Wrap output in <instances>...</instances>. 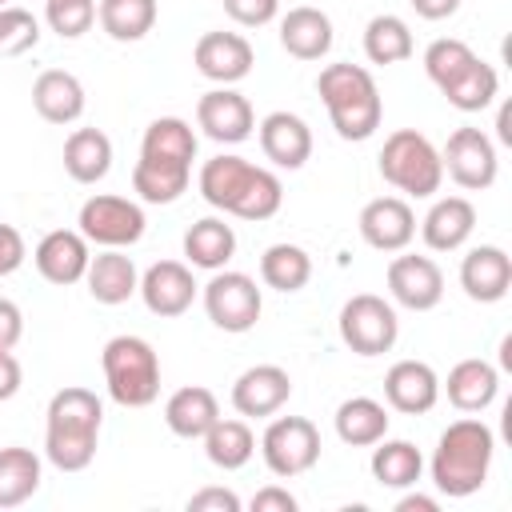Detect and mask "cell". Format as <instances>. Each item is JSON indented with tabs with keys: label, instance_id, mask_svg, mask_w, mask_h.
Returning <instances> with one entry per match:
<instances>
[{
	"label": "cell",
	"instance_id": "9a60e30c",
	"mask_svg": "<svg viewBox=\"0 0 512 512\" xmlns=\"http://www.w3.org/2000/svg\"><path fill=\"white\" fill-rule=\"evenodd\" d=\"M192 60H196V72L212 84H236L252 72L256 64V52L252 44L240 36V32H204L192 48Z\"/></svg>",
	"mask_w": 512,
	"mask_h": 512
},
{
	"label": "cell",
	"instance_id": "603a6c76",
	"mask_svg": "<svg viewBox=\"0 0 512 512\" xmlns=\"http://www.w3.org/2000/svg\"><path fill=\"white\" fill-rule=\"evenodd\" d=\"M472 228H476V208L464 196L436 200L428 208V216L420 220V236H424V244L432 252H456V248H464V240L472 236Z\"/></svg>",
	"mask_w": 512,
	"mask_h": 512
},
{
	"label": "cell",
	"instance_id": "ffe728a7",
	"mask_svg": "<svg viewBox=\"0 0 512 512\" xmlns=\"http://www.w3.org/2000/svg\"><path fill=\"white\" fill-rule=\"evenodd\" d=\"M32 260H36V272H40L48 284L68 288V284L84 280L92 252H88V240L80 236V228H76V232H72V228H56V232H48V236L36 244Z\"/></svg>",
	"mask_w": 512,
	"mask_h": 512
},
{
	"label": "cell",
	"instance_id": "d590c367",
	"mask_svg": "<svg viewBox=\"0 0 512 512\" xmlns=\"http://www.w3.org/2000/svg\"><path fill=\"white\" fill-rule=\"evenodd\" d=\"M96 20L112 40L136 44L156 24V0H100L96 4Z\"/></svg>",
	"mask_w": 512,
	"mask_h": 512
},
{
	"label": "cell",
	"instance_id": "4fadbf2b",
	"mask_svg": "<svg viewBox=\"0 0 512 512\" xmlns=\"http://www.w3.org/2000/svg\"><path fill=\"white\" fill-rule=\"evenodd\" d=\"M196 124L216 144H240L256 128V112H252L248 96H240L236 88L220 84V88H212V92H204L196 100Z\"/></svg>",
	"mask_w": 512,
	"mask_h": 512
},
{
	"label": "cell",
	"instance_id": "484cf974",
	"mask_svg": "<svg viewBox=\"0 0 512 512\" xmlns=\"http://www.w3.org/2000/svg\"><path fill=\"white\" fill-rule=\"evenodd\" d=\"M32 108L48 124H72L84 116V84L64 68H48L32 84Z\"/></svg>",
	"mask_w": 512,
	"mask_h": 512
},
{
	"label": "cell",
	"instance_id": "4dcf8cb0",
	"mask_svg": "<svg viewBox=\"0 0 512 512\" xmlns=\"http://www.w3.org/2000/svg\"><path fill=\"white\" fill-rule=\"evenodd\" d=\"M184 256L192 268H208L220 272L232 256H236V232L232 224H224L220 216H204L184 232Z\"/></svg>",
	"mask_w": 512,
	"mask_h": 512
},
{
	"label": "cell",
	"instance_id": "f6af8a7d",
	"mask_svg": "<svg viewBox=\"0 0 512 512\" xmlns=\"http://www.w3.org/2000/svg\"><path fill=\"white\" fill-rule=\"evenodd\" d=\"M20 336H24V316H20V308L0 296V352H12V348L20 344Z\"/></svg>",
	"mask_w": 512,
	"mask_h": 512
},
{
	"label": "cell",
	"instance_id": "30bf717a",
	"mask_svg": "<svg viewBox=\"0 0 512 512\" xmlns=\"http://www.w3.org/2000/svg\"><path fill=\"white\" fill-rule=\"evenodd\" d=\"M76 224H80V236L88 244H100V248H132L148 228L144 208L136 200L108 196V192L88 196L80 204V220Z\"/></svg>",
	"mask_w": 512,
	"mask_h": 512
},
{
	"label": "cell",
	"instance_id": "44dd1931",
	"mask_svg": "<svg viewBox=\"0 0 512 512\" xmlns=\"http://www.w3.org/2000/svg\"><path fill=\"white\" fill-rule=\"evenodd\" d=\"M460 288L476 304H496L512 288V256L496 244H480L460 260Z\"/></svg>",
	"mask_w": 512,
	"mask_h": 512
},
{
	"label": "cell",
	"instance_id": "816d5d0a",
	"mask_svg": "<svg viewBox=\"0 0 512 512\" xmlns=\"http://www.w3.org/2000/svg\"><path fill=\"white\" fill-rule=\"evenodd\" d=\"M8 4H12V0H0V8H8Z\"/></svg>",
	"mask_w": 512,
	"mask_h": 512
},
{
	"label": "cell",
	"instance_id": "ab89813d",
	"mask_svg": "<svg viewBox=\"0 0 512 512\" xmlns=\"http://www.w3.org/2000/svg\"><path fill=\"white\" fill-rule=\"evenodd\" d=\"M40 44V20L28 8H0V56H24Z\"/></svg>",
	"mask_w": 512,
	"mask_h": 512
},
{
	"label": "cell",
	"instance_id": "5bb4252c",
	"mask_svg": "<svg viewBox=\"0 0 512 512\" xmlns=\"http://www.w3.org/2000/svg\"><path fill=\"white\" fill-rule=\"evenodd\" d=\"M388 292L408 312H428L444 300V272L432 256H396L388 264Z\"/></svg>",
	"mask_w": 512,
	"mask_h": 512
},
{
	"label": "cell",
	"instance_id": "74e56055",
	"mask_svg": "<svg viewBox=\"0 0 512 512\" xmlns=\"http://www.w3.org/2000/svg\"><path fill=\"white\" fill-rule=\"evenodd\" d=\"M140 156H160V160H180V164H192L196 160V132L188 120L180 116H160L144 128V140H140Z\"/></svg>",
	"mask_w": 512,
	"mask_h": 512
},
{
	"label": "cell",
	"instance_id": "6da1fadb",
	"mask_svg": "<svg viewBox=\"0 0 512 512\" xmlns=\"http://www.w3.org/2000/svg\"><path fill=\"white\" fill-rule=\"evenodd\" d=\"M196 188L212 208H220L224 216H240V220H272L284 204L280 176L232 152L204 160Z\"/></svg>",
	"mask_w": 512,
	"mask_h": 512
},
{
	"label": "cell",
	"instance_id": "7bdbcfd3",
	"mask_svg": "<svg viewBox=\"0 0 512 512\" xmlns=\"http://www.w3.org/2000/svg\"><path fill=\"white\" fill-rule=\"evenodd\" d=\"M188 512H240V496L232 488H200L188 496Z\"/></svg>",
	"mask_w": 512,
	"mask_h": 512
},
{
	"label": "cell",
	"instance_id": "5b68a950",
	"mask_svg": "<svg viewBox=\"0 0 512 512\" xmlns=\"http://www.w3.org/2000/svg\"><path fill=\"white\" fill-rule=\"evenodd\" d=\"M316 92L328 108V120L340 140H368L384 120V100L368 68L360 64H328L316 76Z\"/></svg>",
	"mask_w": 512,
	"mask_h": 512
},
{
	"label": "cell",
	"instance_id": "8fae6325",
	"mask_svg": "<svg viewBox=\"0 0 512 512\" xmlns=\"http://www.w3.org/2000/svg\"><path fill=\"white\" fill-rule=\"evenodd\" d=\"M260 308H264V296H260L256 280L244 276V272L220 268L204 284V312H208V320L220 332H248V328H256Z\"/></svg>",
	"mask_w": 512,
	"mask_h": 512
},
{
	"label": "cell",
	"instance_id": "9c48e42d",
	"mask_svg": "<svg viewBox=\"0 0 512 512\" xmlns=\"http://www.w3.org/2000/svg\"><path fill=\"white\" fill-rule=\"evenodd\" d=\"M260 456L272 476H304L320 460V432L308 416H276L260 436Z\"/></svg>",
	"mask_w": 512,
	"mask_h": 512
},
{
	"label": "cell",
	"instance_id": "d6986e66",
	"mask_svg": "<svg viewBox=\"0 0 512 512\" xmlns=\"http://www.w3.org/2000/svg\"><path fill=\"white\" fill-rule=\"evenodd\" d=\"M384 400L404 416H424L440 400V376L424 360H396L384 372Z\"/></svg>",
	"mask_w": 512,
	"mask_h": 512
},
{
	"label": "cell",
	"instance_id": "3957f363",
	"mask_svg": "<svg viewBox=\"0 0 512 512\" xmlns=\"http://www.w3.org/2000/svg\"><path fill=\"white\" fill-rule=\"evenodd\" d=\"M492 456H496V436H492V428L484 420H476V416L452 420L440 432L432 464H428L436 492H444L452 500H464V496L480 492L484 480H488Z\"/></svg>",
	"mask_w": 512,
	"mask_h": 512
},
{
	"label": "cell",
	"instance_id": "8992f818",
	"mask_svg": "<svg viewBox=\"0 0 512 512\" xmlns=\"http://www.w3.org/2000/svg\"><path fill=\"white\" fill-rule=\"evenodd\" d=\"M100 368L120 408H148L160 396V356L144 336H112L100 352Z\"/></svg>",
	"mask_w": 512,
	"mask_h": 512
},
{
	"label": "cell",
	"instance_id": "b9f144b4",
	"mask_svg": "<svg viewBox=\"0 0 512 512\" xmlns=\"http://www.w3.org/2000/svg\"><path fill=\"white\" fill-rule=\"evenodd\" d=\"M224 12H228L236 24H244V28H260V24L276 20L280 0H224Z\"/></svg>",
	"mask_w": 512,
	"mask_h": 512
},
{
	"label": "cell",
	"instance_id": "7a4b0ae2",
	"mask_svg": "<svg viewBox=\"0 0 512 512\" xmlns=\"http://www.w3.org/2000/svg\"><path fill=\"white\" fill-rule=\"evenodd\" d=\"M104 404L92 388H60L44 412V456L60 472H84L96 460Z\"/></svg>",
	"mask_w": 512,
	"mask_h": 512
},
{
	"label": "cell",
	"instance_id": "2e32d148",
	"mask_svg": "<svg viewBox=\"0 0 512 512\" xmlns=\"http://www.w3.org/2000/svg\"><path fill=\"white\" fill-rule=\"evenodd\" d=\"M288 396H292V376L280 364H252L232 384V408L252 420L276 416L288 404Z\"/></svg>",
	"mask_w": 512,
	"mask_h": 512
},
{
	"label": "cell",
	"instance_id": "681fc988",
	"mask_svg": "<svg viewBox=\"0 0 512 512\" xmlns=\"http://www.w3.org/2000/svg\"><path fill=\"white\" fill-rule=\"evenodd\" d=\"M396 512H440V500L436 496H420V492H408L396 500Z\"/></svg>",
	"mask_w": 512,
	"mask_h": 512
},
{
	"label": "cell",
	"instance_id": "83f0119b",
	"mask_svg": "<svg viewBox=\"0 0 512 512\" xmlns=\"http://www.w3.org/2000/svg\"><path fill=\"white\" fill-rule=\"evenodd\" d=\"M220 420V404L204 384H188L176 388L164 404V424L180 436V440H200L212 424Z\"/></svg>",
	"mask_w": 512,
	"mask_h": 512
},
{
	"label": "cell",
	"instance_id": "f907efd6",
	"mask_svg": "<svg viewBox=\"0 0 512 512\" xmlns=\"http://www.w3.org/2000/svg\"><path fill=\"white\" fill-rule=\"evenodd\" d=\"M508 124H512V112H508V108H500L496 128H500V140H504V144H512V128H508Z\"/></svg>",
	"mask_w": 512,
	"mask_h": 512
},
{
	"label": "cell",
	"instance_id": "c3c4849f",
	"mask_svg": "<svg viewBox=\"0 0 512 512\" xmlns=\"http://www.w3.org/2000/svg\"><path fill=\"white\" fill-rule=\"evenodd\" d=\"M412 8H416V16H424V20H448V16L460 8V0H412Z\"/></svg>",
	"mask_w": 512,
	"mask_h": 512
},
{
	"label": "cell",
	"instance_id": "7dc6e473",
	"mask_svg": "<svg viewBox=\"0 0 512 512\" xmlns=\"http://www.w3.org/2000/svg\"><path fill=\"white\" fill-rule=\"evenodd\" d=\"M24 384V368L12 352H0V400H12Z\"/></svg>",
	"mask_w": 512,
	"mask_h": 512
},
{
	"label": "cell",
	"instance_id": "f1b7e54d",
	"mask_svg": "<svg viewBox=\"0 0 512 512\" xmlns=\"http://www.w3.org/2000/svg\"><path fill=\"white\" fill-rule=\"evenodd\" d=\"M192 180V164L180 160H160V156H140L132 168V192L144 204H172L188 192Z\"/></svg>",
	"mask_w": 512,
	"mask_h": 512
},
{
	"label": "cell",
	"instance_id": "cb8c5ba5",
	"mask_svg": "<svg viewBox=\"0 0 512 512\" xmlns=\"http://www.w3.org/2000/svg\"><path fill=\"white\" fill-rule=\"evenodd\" d=\"M84 284L92 292L96 304H124L136 296L140 288V272L132 264V256H124V248H104L100 256L88 260Z\"/></svg>",
	"mask_w": 512,
	"mask_h": 512
},
{
	"label": "cell",
	"instance_id": "ba28073f",
	"mask_svg": "<svg viewBox=\"0 0 512 512\" xmlns=\"http://www.w3.org/2000/svg\"><path fill=\"white\" fill-rule=\"evenodd\" d=\"M336 324H340V340L356 356H384V352H392V344L400 336L396 308L372 292H356L352 300H344Z\"/></svg>",
	"mask_w": 512,
	"mask_h": 512
},
{
	"label": "cell",
	"instance_id": "7402d4cb",
	"mask_svg": "<svg viewBox=\"0 0 512 512\" xmlns=\"http://www.w3.org/2000/svg\"><path fill=\"white\" fill-rule=\"evenodd\" d=\"M260 152L276 164V168H304L312 156V128L296 116V112H268L260 120Z\"/></svg>",
	"mask_w": 512,
	"mask_h": 512
},
{
	"label": "cell",
	"instance_id": "f546056e",
	"mask_svg": "<svg viewBox=\"0 0 512 512\" xmlns=\"http://www.w3.org/2000/svg\"><path fill=\"white\" fill-rule=\"evenodd\" d=\"M112 168V140L100 128H76L64 140V172L76 184H96Z\"/></svg>",
	"mask_w": 512,
	"mask_h": 512
},
{
	"label": "cell",
	"instance_id": "52a82bcc",
	"mask_svg": "<svg viewBox=\"0 0 512 512\" xmlns=\"http://www.w3.org/2000/svg\"><path fill=\"white\" fill-rule=\"evenodd\" d=\"M380 176L400 188L404 196H436L440 192V180H444V164H440V152L436 144L416 132V128H396L384 148H380Z\"/></svg>",
	"mask_w": 512,
	"mask_h": 512
},
{
	"label": "cell",
	"instance_id": "d6a6232c",
	"mask_svg": "<svg viewBox=\"0 0 512 512\" xmlns=\"http://www.w3.org/2000/svg\"><path fill=\"white\" fill-rule=\"evenodd\" d=\"M424 472V456L412 440H376L372 444V476L380 488H412Z\"/></svg>",
	"mask_w": 512,
	"mask_h": 512
},
{
	"label": "cell",
	"instance_id": "e0dca14e",
	"mask_svg": "<svg viewBox=\"0 0 512 512\" xmlns=\"http://www.w3.org/2000/svg\"><path fill=\"white\" fill-rule=\"evenodd\" d=\"M360 236L376 252H404L416 236V212L400 196H376L360 208Z\"/></svg>",
	"mask_w": 512,
	"mask_h": 512
},
{
	"label": "cell",
	"instance_id": "d4e9b609",
	"mask_svg": "<svg viewBox=\"0 0 512 512\" xmlns=\"http://www.w3.org/2000/svg\"><path fill=\"white\" fill-rule=\"evenodd\" d=\"M332 40H336L332 36V20L320 8L300 4V8H288V16L280 20V44L296 60H320V56H328Z\"/></svg>",
	"mask_w": 512,
	"mask_h": 512
},
{
	"label": "cell",
	"instance_id": "8d00e7d4",
	"mask_svg": "<svg viewBox=\"0 0 512 512\" xmlns=\"http://www.w3.org/2000/svg\"><path fill=\"white\" fill-rule=\"evenodd\" d=\"M260 280L276 292H300L312 280V256L300 244H272L260 256Z\"/></svg>",
	"mask_w": 512,
	"mask_h": 512
},
{
	"label": "cell",
	"instance_id": "f35d334b",
	"mask_svg": "<svg viewBox=\"0 0 512 512\" xmlns=\"http://www.w3.org/2000/svg\"><path fill=\"white\" fill-rule=\"evenodd\" d=\"M412 48H416L412 44V28L400 16L384 12V16L368 20V28H364V56L372 64H400V60L412 56Z\"/></svg>",
	"mask_w": 512,
	"mask_h": 512
},
{
	"label": "cell",
	"instance_id": "ee69618b",
	"mask_svg": "<svg viewBox=\"0 0 512 512\" xmlns=\"http://www.w3.org/2000/svg\"><path fill=\"white\" fill-rule=\"evenodd\" d=\"M24 256H28L24 236L12 224H0V276H12L24 264Z\"/></svg>",
	"mask_w": 512,
	"mask_h": 512
},
{
	"label": "cell",
	"instance_id": "836d02e7",
	"mask_svg": "<svg viewBox=\"0 0 512 512\" xmlns=\"http://www.w3.org/2000/svg\"><path fill=\"white\" fill-rule=\"evenodd\" d=\"M40 488V456L32 448H0V508H20Z\"/></svg>",
	"mask_w": 512,
	"mask_h": 512
},
{
	"label": "cell",
	"instance_id": "277c9868",
	"mask_svg": "<svg viewBox=\"0 0 512 512\" xmlns=\"http://www.w3.org/2000/svg\"><path fill=\"white\" fill-rule=\"evenodd\" d=\"M424 72L444 92V100L460 112H480L496 100L500 76L488 60H480L464 40L440 36L424 48Z\"/></svg>",
	"mask_w": 512,
	"mask_h": 512
},
{
	"label": "cell",
	"instance_id": "1f68e13d",
	"mask_svg": "<svg viewBox=\"0 0 512 512\" xmlns=\"http://www.w3.org/2000/svg\"><path fill=\"white\" fill-rule=\"evenodd\" d=\"M336 436L348 448H372L388 436V408L372 396H348L336 408Z\"/></svg>",
	"mask_w": 512,
	"mask_h": 512
},
{
	"label": "cell",
	"instance_id": "e575fe53",
	"mask_svg": "<svg viewBox=\"0 0 512 512\" xmlns=\"http://www.w3.org/2000/svg\"><path fill=\"white\" fill-rule=\"evenodd\" d=\"M204 456L216 464V468H224V472H236V468H244L248 460H252V452H256V436H252V428L244 424V420H216L204 436Z\"/></svg>",
	"mask_w": 512,
	"mask_h": 512
},
{
	"label": "cell",
	"instance_id": "4316f807",
	"mask_svg": "<svg viewBox=\"0 0 512 512\" xmlns=\"http://www.w3.org/2000/svg\"><path fill=\"white\" fill-rule=\"evenodd\" d=\"M440 388L448 392L452 408H460V412H484L496 400V392H500V372L488 360L472 356V360H460Z\"/></svg>",
	"mask_w": 512,
	"mask_h": 512
},
{
	"label": "cell",
	"instance_id": "bcb514c9",
	"mask_svg": "<svg viewBox=\"0 0 512 512\" xmlns=\"http://www.w3.org/2000/svg\"><path fill=\"white\" fill-rule=\"evenodd\" d=\"M296 508H300L296 496L288 488H280V484H268V488H260L252 496V512H296Z\"/></svg>",
	"mask_w": 512,
	"mask_h": 512
},
{
	"label": "cell",
	"instance_id": "60d3db41",
	"mask_svg": "<svg viewBox=\"0 0 512 512\" xmlns=\"http://www.w3.org/2000/svg\"><path fill=\"white\" fill-rule=\"evenodd\" d=\"M44 20L60 40H76L96 24V0H44Z\"/></svg>",
	"mask_w": 512,
	"mask_h": 512
},
{
	"label": "cell",
	"instance_id": "7c38bea8",
	"mask_svg": "<svg viewBox=\"0 0 512 512\" xmlns=\"http://www.w3.org/2000/svg\"><path fill=\"white\" fill-rule=\"evenodd\" d=\"M440 164L452 176V184L468 188V192H484L496 184L500 160H496V144L488 140V132L480 128H456L448 136V144L440 148Z\"/></svg>",
	"mask_w": 512,
	"mask_h": 512
},
{
	"label": "cell",
	"instance_id": "ac0fdd59",
	"mask_svg": "<svg viewBox=\"0 0 512 512\" xmlns=\"http://www.w3.org/2000/svg\"><path fill=\"white\" fill-rule=\"evenodd\" d=\"M140 300L152 316H184L196 300V280L192 268L180 260H156L144 276H140Z\"/></svg>",
	"mask_w": 512,
	"mask_h": 512
}]
</instances>
